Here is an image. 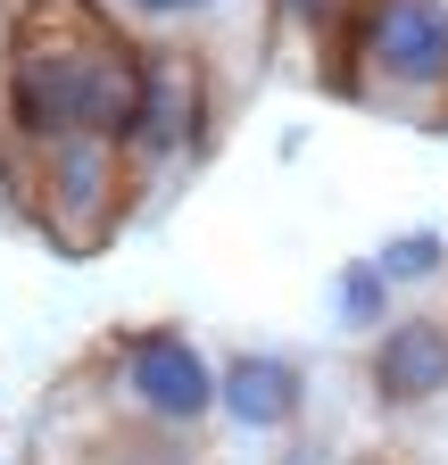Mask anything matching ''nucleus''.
Here are the masks:
<instances>
[{
  "label": "nucleus",
  "mask_w": 448,
  "mask_h": 465,
  "mask_svg": "<svg viewBox=\"0 0 448 465\" xmlns=\"http://www.w3.org/2000/svg\"><path fill=\"white\" fill-rule=\"evenodd\" d=\"M141 75V42H125L92 0H25L0 42V142L17 158L50 142H117Z\"/></svg>",
  "instance_id": "1"
},
{
  "label": "nucleus",
  "mask_w": 448,
  "mask_h": 465,
  "mask_svg": "<svg viewBox=\"0 0 448 465\" xmlns=\"http://www.w3.org/2000/svg\"><path fill=\"white\" fill-rule=\"evenodd\" d=\"M341 84L365 108L432 125L448 100V0H349Z\"/></svg>",
  "instance_id": "2"
},
{
  "label": "nucleus",
  "mask_w": 448,
  "mask_h": 465,
  "mask_svg": "<svg viewBox=\"0 0 448 465\" xmlns=\"http://www.w3.org/2000/svg\"><path fill=\"white\" fill-rule=\"evenodd\" d=\"M216 125V92H208V50L191 42H141V75H133V108H125V174L133 192H158L208 150Z\"/></svg>",
  "instance_id": "3"
},
{
  "label": "nucleus",
  "mask_w": 448,
  "mask_h": 465,
  "mask_svg": "<svg viewBox=\"0 0 448 465\" xmlns=\"http://www.w3.org/2000/svg\"><path fill=\"white\" fill-rule=\"evenodd\" d=\"M17 183L34 192V224L59 242L67 258H92L108 232L125 224V192H133V174H125V150L117 142H50L17 166Z\"/></svg>",
  "instance_id": "4"
},
{
  "label": "nucleus",
  "mask_w": 448,
  "mask_h": 465,
  "mask_svg": "<svg viewBox=\"0 0 448 465\" xmlns=\"http://www.w3.org/2000/svg\"><path fill=\"white\" fill-rule=\"evenodd\" d=\"M108 399L133 424L200 432L216 416V358L183 324H133L125 341H108Z\"/></svg>",
  "instance_id": "5"
},
{
  "label": "nucleus",
  "mask_w": 448,
  "mask_h": 465,
  "mask_svg": "<svg viewBox=\"0 0 448 465\" xmlns=\"http://www.w3.org/2000/svg\"><path fill=\"white\" fill-rule=\"evenodd\" d=\"M365 391L382 416H424L448 399V316L415 308V316H382L365 332Z\"/></svg>",
  "instance_id": "6"
},
{
  "label": "nucleus",
  "mask_w": 448,
  "mask_h": 465,
  "mask_svg": "<svg viewBox=\"0 0 448 465\" xmlns=\"http://www.w3.org/2000/svg\"><path fill=\"white\" fill-rule=\"evenodd\" d=\"M216 416L249 432V440H274L291 432L307 416V374L299 358H283V349H233V358L216 366Z\"/></svg>",
  "instance_id": "7"
},
{
  "label": "nucleus",
  "mask_w": 448,
  "mask_h": 465,
  "mask_svg": "<svg viewBox=\"0 0 448 465\" xmlns=\"http://www.w3.org/2000/svg\"><path fill=\"white\" fill-rule=\"evenodd\" d=\"M92 9L117 25L125 42H191V50H216V42H233V34H258L266 0H92Z\"/></svg>",
  "instance_id": "8"
},
{
  "label": "nucleus",
  "mask_w": 448,
  "mask_h": 465,
  "mask_svg": "<svg viewBox=\"0 0 448 465\" xmlns=\"http://www.w3.org/2000/svg\"><path fill=\"white\" fill-rule=\"evenodd\" d=\"M390 300H399V291H390V274L374 258H349L341 274H332V324L341 332H374L390 316Z\"/></svg>",
  "instance_id": "9"
},
{
  "label": "nucleus",
  "mask_w": 448,
  "mask_h": 465,
  "mask_svg": "<svg viewBox=\"0 0 448 465\" xmlns=\"http://www.w3.org/2000/svg\"><path fill=\"white\" fill-rule=\"evenodd\" d=\"M374 266L390 274V291L440 282V274H448V232H432V224H415V232H390V242L374 250Z\"/></svg>",
  "instance_id": "10"
},
{
  "label": "nucleus",
  "mask_w": 448,
  "mask_h": 465,
  "mask_svg": "<svg viewBox=\"0 0 448 465\" xmlns=\"http://www.w3.org/2000/svg\"><path fill=\"white\" fill-rule=\"evenodd\" d=\"M291 25H316V34H332V25H349V0H274Z\"/></svg>",
  "instance_id": "11"
},
{
  "label": "nucleus",
  "mask_w": 448,
  "mask_h": 465,
  "mask_svg": "<svg viewBox=\"0 0 448 465\" xmlns=\"http://www.w3.org/2000/svg\"><path fill=\"white\" fill-rule=\"evenodd\" d=\"M432 134H448V100H440V116H432Z\"/></svg>",
  "instance_id": "12"
}]
</instances>
